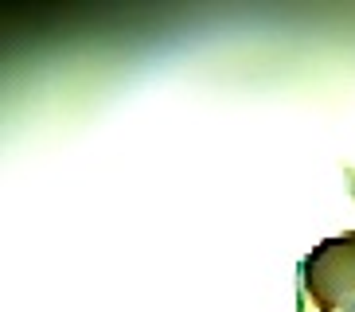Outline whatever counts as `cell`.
I'll return each instance as SVG.
<instances>
[{"instance_id": "obj_1", "label": "cell", "mask_w": 355, "mask_h": 312, "mask_svg": "<svg viewBox=\"0 0 355 312\" xmlns=\"http://www.w3.org/2000/svg\"><path fill=\"white\" fill-rule=\"evenodd\" d=\"M301 301L316 312H355V230L324 239L301 261Z\"/></svg>"}, {"instance_id": "obj_2", "label": "cell", "mask_w": 355, "mask_h": 312, "mask_svg": "<svg viewBox=\"0 0 355 312\" xmlns=\"http://www.w3.org/2000/svg\"><path fill=\"white\" fill-rule=\"evenodd\" d=\"M347 180H352V191H355V172H347Z\"/></svg>"}]
</instances>
